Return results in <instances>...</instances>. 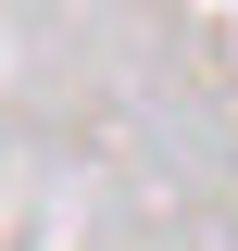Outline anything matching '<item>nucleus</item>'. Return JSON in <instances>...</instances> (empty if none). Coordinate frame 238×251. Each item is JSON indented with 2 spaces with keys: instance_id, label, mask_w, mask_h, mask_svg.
<instances>
[]
</instances>
